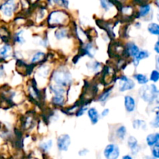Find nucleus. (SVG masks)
Listing matches in <instances>:
<instances>
[{
    "mask_svg": "<svg viewBox=\"0 0 159 159\" xmlns=\"http://www.w3.org/2000/svg\"><path fill=\"white\" fill-rule=\"evenodd\" d=\"M156 68H157V69H158V68H159V65H158V56H157V57H156Z\"/></svg>",
    "mask_w": 159,
    "mask_h": 159,
    "instance_id": "obj_39",
    "label": "nucleus"
},
{
    "mask_svg": "<svg viewBox=\"0 0 159 159\" xmlns=\"http://www.w3.org/2000/svg\"><path fill=\"white\" fill-rule=\"evenodd\" d=\"M151 126L154 128H158L159 127V113L158 110H156V113H155V116L153 119V120L151 122Z\"/></svg>",
    "mask_w": 159,
    "mask_h": 159,
    "instance_id": "obj_32",
    "label": "nucleus"
},
{
    "mask_svg": "<svg viewBox=\"0 0 159 159\" xmlns=\"http://www.w3.org/2000/svg\"><path fill=\"white\" fill-rule=\"evenodd\" d=\"M109 113H110V109L107 108L104 109V110L101 112V113L99 115H100V117H105V116H107Z\"/></svg>",
    "mask_w": 159,
    "mask_h": 159,
    "instance_id": "obj_35",
    "label": "nucleus"
},
{
    "mask_svg": "<svg viewBox=\"0 0 159 159\" xmlns=\"http://www.w3.org/2000/svg\"><path fill=\"white\" fill-rule=\"evenodd\" d=\"M65 102V98L64 95H57V96H54L52 98V102L54 105L57 107H62L64 106Z\"/></svg>",
    "mask_w": 159,
    "mask_h": 159,
    "instance_id": "obj_22",
    "label": "nucleus"
},
{
    "mask_svg": "<svg viewBox=\"0 0 159 159\" xmlns=\"http://www.w3.org/2000/svg\"><path fill=\"white\" fill-rule=\"evenodd\" d=\"M53 2L57 6L65 8V9H68V5H69L68 0H53Z\"/></svg>",
    "mask_w": 159,
    "mask_h": 159,
    "instance_id": "obj_33",
    "label": "nucleus"
},
{
    "mask_svg": "<svg viewBox=\"0 0 159 159\" xmlns=\"http://www.w3.org/2000/svg\"><path fill=\"white\" fill-rule=\"evenodd\" d=\"M122 159H133V158H132L130 155H124V156L122 158Z\"/></svg>",
    "mask_w": 159,
    "mask_h": 159,
    "instance_id": "obj_38",
    "label": "nucleus"
},
{
    "mask_svg": "<svg viewBox=\"0 0 159 159\" xmlns=\"http://www.w3.org/2000/svg\"><path fill=\"white\" fill-rule=\"evenodd\" d=\"M127 145L131 150V152L134 155H136L140 151V146L138 144V141L137 138L134 136H130L127 139Z\"/></svg>",
    "mask_w": 159,
    "mask_h": 159,
    "instance_id": "obj_12",
    "label": "nucleus"
},
{
    "mask_svg": "<svg viewBox=\"0 0 159 159\" xmlns=\"http://www.w3.org/2000/svg\"><path fill=\"white\" fill-rule=\"evenodd\" d=\"M88 109H89V103H85H85L82 104V105L78 109L77 111H76V116H77V117H80V116H82V115L85 114V113L87 111Z\"/></svg>",
    "mask_w": 159,
    "mask_h": 159,
    "instance_id": "obj_28",
    "label": "nucleus"
},
{
    "mask_svg": "<svg viewBox=\"0 0 159 159\" xmlns=\"http://www.w3.org/2000/svg\"><path fill=\"white\" fill-rule=\"evenodd\" d=\"M87 114H88L89 119L90 122L93 125H96L99 122V119H100V115H99V112L95 107L89 108L87 110Z\"/></svg>",
    "mask_w": 159,
    "mask_h": 159,
    "instance_id": "obj_10",
    "label": "nucleus"
},
{
    "mask_svg": "<svg viewBox=\"0 0 159 159\" xmlns=\"http://www.w3.org/2000/svg\"><path fill=\"white\" fill-rule=\"evenodd\" d=\"M149 80L151 82H154V83H156V82H158L159 80V71L158 69H155L151 72L150 75V79Z\"/></svg>",
    "mask_w": 159,
    "mask_h": 159,
    "instance_id": "obj_30",
    "label": "nucleus"
},
{
    "mask_svg": "<svg viewBox=\"0 0 159 159\" xmlns=\"http://www.w3.org/2000/svg\"><path fill=\"white\" fill-rule=\"evenodd\" d=\"M115 1H118V0H115Z\"/></svg>",
    "mask_w": 159,
    "mask_h": 159,
    "instance_id": "obj_41",
    "label": "nucleus"
},
{
    "mask_svg": "<svg viewBox=\"0 0 159 159\" xmlns=\"http://www.w3.org/2000/svg\"><path fill=\"white\" fill-rule=\"evenodd\" d=\"M67 15L65 12L60 10H56L51 12L48 16V23L49 25L52 26H57V25H61L66 21Z\"/></svg>",
    "mask_w": 159,
    "mask_h": 159,
    "instance_id": "obj_3",
    "label": "nucleus"
},
{
    "mask_svg": "<svg viewBox=\"0 0 159 159\" xmlns=\"http://www.w3.org/2000/svg\"><path fill=\"white\" fill-rule=\"evenodd\" d=\"M71 144V138L68 134H61L57 138V146L61 152H67Z\"/></svg>",
    "mask_w": 159,
    "mask_h": 159,
    "instance_id": "obj_6",
    "label": "nucleus"
},
{
    "mask_svg": "<svg viewBox=\"0 0 159 159\" xmlns=\"http://www.w3.org/2000/svg\"><path fill=\"white\" fill-rule=\"evenodd\" d=\"M52 144H53L52 141H51V140H48V141H44V142L40 143V148L42 149V150L44 151V152H48V151H49L50 149L51 148V147H52Z\"/></svg>",
    "mask_w": 159,
    "mask_h": 159,
    "instance_id": "obj_29",
    "label": "nucleus"
},
{
    "mask_svg": "<svg viewBox=\"0 0 159 159\" xmlns=\"http://www.w3.org/2000/svg\"><path fill=\"white\" fill-rule=\"evenodd\" d=\"M146 143L149 147H153L155 144H159V134L153 133L148 135L146 138Z\"/></svg>",
    "mask_w": 159,
    "mask_h": 159,
    "instance_id": "obj_14",
    "label": "nucleus"
},
{
    "mask_svg": "<svg viewBox=\"0 0 159 159\" xmlns=\"http://www.w3.org/2000/svg\"><path fill=\"white\" fill-rule=\"evenodd\" d=\"M148 31L155 36L159 35V25L156 23H151L148 26Z\"/></svg>",
    "mask_w": 159,
    "mask_h": 159,
    "instance_id": "obj_24",
    "label": "nucleus"
},
{
    "mask_svg": "<svg viewBox=\"0 0 159 159\" xmlns=\"http://www.w3.org/2000/svg\"><path fill=\"white\" fill-rule=\"evenodd\" d=\"M149 56H150V53H149L148 51H147V50H140L136 57H133L132 63H133L134 66H138V65L140 63V61L148 58V57H149Z\"/></svg>",
    "mask_w": 159,
    "mask_h": 159,
    "instance_id": "obj_11",
    "label": "nucleus"
},
{
    "mask_svg": "<svg viewBox=\"0 0 159 159\" xmlns=\"http://www.w3.org/2000/svg\"><path fill=\"white\" fill-rule=\"evenodd\" d=\"M133 78L134 79L135 81H137V82L139 85H147L149 82V79L148 78V76L144 74H141V73L134 74L133 75Z\"/></svg>",
    "mask_w": 159,
    "mask_h": 159,
    "instance_id": "obj_18",
    "label": "nucleus"
},
{
    "mask_svg": "<svg viewBox=\"0 0 159 159\" xmlns=\"http://www.w3.org/2000/svg\"><path fill=\"white\" fill-rule=\"evenodd\" d=\"M88 153H89V150H88V149L84 148V149H82V150L79 151V155H80V156H85V155H86Z\"/></svg>",
    "mask_w": 159,
    "mask_h": 159,
    "instance_id": "obj_36",
    "label": "nucleus"
},
{
    "mask_svg": "<svg viewBox=\"0 0 159 159\" xmlns=\"http://www.w3.org/2000/svg\"><path fill=\"white\" fill-rule=\"evenodd\" d=\"M127 128H126L125 126L120 125L116 129V132H115V134H116V138H118L120 141H124L125 139L126 136H127Z\"/></svg>",
    "mask_w": 159,
    "mask_h": 159,
    "instance_id": "obj_16",
    "label": "nucleus"
},
{
    "mask_svg": "<svg viewBox=\"0 0 159 159\" xmlns=\"http://www.w3.org/2000/svg\"><path fill=\"white\" fill-rule=\"evenodd\" d=\"M119 84H118V89L119 92L124 93L126 91H130L135 88V82L133 79H130L126 75H122L118 79Z\"/></svg>",
    "mask_w": 159,
    "mask_h": 159,
    "instance_id": "obj_4",
    "label": "nucleus"
},
{
    "mask_svg": "<svg viewBox=\"0 0 159 159\" xmlns=\"http://www.w3.org/2000/svg\"><path fill=\"white\" fill-rule=\"evenodd\" d=\"M120 148L117 144H110L103 151V155L107 159H117L120 156Z\"/></svg>",
    "mask_w": 159,
    "mask_h": 159,
    "instance_id": "obj_5",
    "label": "nucleus"
},
{
    "mask_svg": "<svg viewBox=\"0 0 159 159\" xmlns=\"http://www.w3.org/2000/svg\"><path fill=\"white\" fill-rule=\"evenodd\" d=\"M23 31L21 30V31H19V32H17L16 34L15 35V41L17 43H20V44H23V43H25V39L24 37L22 36V34H23Z\"/></svg>",
    "mask_w": 159,
    "mask_h": 159,
    "instance_id": "obj_31",
    "label": "nucleus"
},
{
    "mask_svg": "<svg viewBox=\"0 0 159 159\" xmlns=\"http://www.w3.org/2000/svg\"><path fill=\"white\" fill-rule=\"evenodd\" d=\"M45 57V54L42 51H37L34 54L32 58H31V63L32 64H37L38 62L41 61L42 60H43Z\"/></svg>",
    "mask_w": 159,
    "mask_h": 159,
    "instance_id": "obj_23",
    "label": "nucleus"
},
{
    "mask_svg": "<svg viewBox=\"0 0 159 159\" xmlns=\"http://www.w3.org/2000/svg\"><path fill=\"white\" fill-rule=\"evenodd\" d=\"M152 12V6L149 4H144L141 5L140 7L139 11H138L137 18H144L148 16Z\"/></svg>",
    "mask_w": 159,
    "mask_h": 159,
    "instance_id": "obj_13",
    "label": "nucleus"
},
{
    "mask_svg": "<svg viewBox=\"0 0 159 159\" xmlns=\"http://www.w3.org/2000/svg\"><path fill=\"white\" fill-rule=\"evenodd\" d=\"M67 35H68V30L66 29H64V28H60L54 32V37L58 40L65 38Z\"/></svg>",
    "mask_w": 159,
    "mask_h": 159,
    "instance_id": "obj_26",
    "label": "nucleus"
},
{
    "mask_svg": "<svg viewBox=\"0 0 159 159\" xmlns=\"http://www.w3.org/2000/svg\"><path fill=\"white\" fill-rule=\"evenodd\" d=\"M11 51H12V47L9 44H5L0 48V57L3 59H6L10 56Z\"/></svg>",
    "mask_w": 159,
    "mask_h": 159,
    "instance_id": "obj_19",
    "label": "nucleus"
},
{
    "mask_svg": "<svg viewBox=\"0 0 159 159\" xmlns=\"http://www.w3.org/2000/svg\"><path fill=\"white\" fill-rule=\"evenodd\" d=\"M0 10L2 11L3 15L6 17H11L16 10L15 0H7L5 3H3L0 7Z\"/></svg>",
    "mask_w": 159,
    "mask_h": 159,
    "instance_id": "obj_7",
    "label": "nucleus"
},
{
    "mask_svg": "<svg viewBox=\"0 0 159 159\" xmlns=\"http://www.w3.org/2000/svg\"><path fill=\"white\" fill-rule=\"evenodd\" d=\"M154 50H155V51L156 52L157 54H159V41L158 40V41L155 43V48H154Z\"/></svg>",
    "mask_w": 159,
    "mask_h": 159,
    "instance_id": "obj_37",
    "label": "nucleus"
},
{
    "mask_svg": "<svg viewBox=\"0 0 159 159\" xmlns=\"http://www.w3.org/2000/svg\"><path fill=\"white\" fill-rule=\"evenodd\" d=\"M132 126H133L134 129H136V130L141 129V130H145L147 129V124L143 120H133V123H132Z\"/></svg>",
    "mask_w": 159,
    "mask_h": 159,
    "instance_id": "obj_21",
    "label": "nucleus"
},
{
    "mask_svg": "<svg viewBox=\"0 0 159 159\" xmlns=\"http://www.w3.org/2000/svg\"><path fill=\"white\" fill-rule=\"evenodd\" d=\"M152 156L155 157V158H159V144H155V146L152 147Z\"/></svg>",
    "mask_w": 159,
    "mask_h": 159,
    "instance_id": "obj_34",
    "label": "nucleus"
},
{
    "mask_svg": "<svg viewBox=\"0 0 159 159\" xmlns=\"http://www.w3.org/2000/svg\"><path fill=\"white\" fill-rule=\"evenodd\" d=\"M159 90L155 84L144 85H143L139 89L140 97L146 102L152 103L156 101L158 103Z\"/></svg>",
    "mask_w": 159,
    "mask_h": 159,
    "instance_id": "obj_1",
    "label": "nucleus"
},
{
    "mask_svg": "<svg viewBox=\"0 0 159 159\" xmlns=\"http://www.w3.org/2000/svg\"><path fill=\"white\" fill-rule=\"evenodd\" d=\"M101 6L105 11H109L113 6V0H99Z\"/></svg>",
    "mask_w": 159,
    "mask_h": 159,
    "instance_id": "obj_27",
    "label": "nucleus"
},
{
    "mask_svg": "<svg viewBox=\"0 0 159 159\" xmlns=\"http://www.w3.org/2000/svg\"><path fill=\"white\" fill-rule=\"evenodd\" d=\"M146 159H158V158H155V157H153V156H152V157H150V156H148V157H147V158H146Z\"/></svg>",
    "mask_w": 159,
    "mask_h": 159,
    "instance_id": "obj_40",
    "label": "nucleus"
},
{
    "mask_svg": "<svg viewBox=\"0 0 159 159\" xmlns=\"http://www.w3.org/2000/svg\"><path fill=\"white\" fill-rule=\"evenodd\" d=\"M87 67H88V68L90 71H93V72H99V69L101 68V63L97 61L93 62H89L87 64Z\"/></svg>",
    "mask_w": 159,
    "mask_h": 159,
    "instance_id": "obj_25",
    "label": "nucleus"
},
{
    "mask_svg": "<svg viewBox=\"0 0 159 159\" xmlns=\"http://www.w3.org/2000/svg\"><path fill=\"white\" fill-rule=\"evenodd\" d=\"M82 53L81 54H85V55L89 56V57H93L95 56V48L91 42L86 43L82 49Z\"/></svg>",
    "mask_w": 159,
    "mask_h": 159,
    "instance_id": "obj_15",
    "label": "nucleus"
},
{
    "mask_svg": "<svg viewBox=\"0 0 159 159\" xmlns=\"http://www.w3.org/2000/svg\"><path fill=\"white\" fill-rule=\"evenodd\" d=\"M140 51V48L134 42L130 41L127 43L125 47V54L128 57H136L137 54H138Z\"/></svg>",
    "mask_w": 159,
    "mask_h": 159,
    "instance_id": "obj_9",
    "label": "nucleus"
},
{
    "mask_svg": "<svg viewBox=\"0 0 159 159\" xmlns=\"http://www.w3.org/2000/svg\"><path fill=\"white\" fill-rule=\"evenodd\" d=\"M112 91H113V88H109L107 89V90H105L104 92H102V93L99 95V97H98V102H101V103H104L106 101L108 100V99L110 97V96H111Z\"/></svg>",
    "mask_w": 159,
    "mask_h": 159,
    "instance_id": "obj_17",
    "label": "nucleus"
},
{
    "mask_svg": "<svg viewBox=\"0 0 159 159\" xmlns=\"http://www.w3.org/2000/svg\"><path fill=\"white\" fill-rule=\"evenodd\" d=\"M49 89L54 96H57V95H64L65 93V89L64 87L58 85H51L49 86Z\"/></svg>",
    "mask_w": 159,
    "mask_h": 159,
    "instance_id": "obj_20",
    "label": "nucleus"
},
{
    "mask_svg": "<svg viewBox=\"0 0 159 159\" xmlns=\"http://www.w3.org/2000/svg\"><path fill=\"white\" fill-rule=\"evenodd\" d=\"M124 107L127 113H131L136 110L137 102L136 99L130 95H127L124 97Z\"/></svg>",
    "mask_w": 159,
    "mask_h": 159,
    "instance_id": "obj_8",
    "label": "nucleus"
},
{
    "mask_svg": "<svg viewBox=\"0 0 159 159\" xmlns=\"http://www.w3.org/2000/svg\"><path fill=\"white\" fill-rule=\"evenodd\" d=\"M52 80L56 85L66 87L72 82V75L67 68H59L53 71Z\"/></svg>",
    "mask_w": 159,
    "mask_h": 159,
    "instance_id": "obj_2",
    "label": "nucleus"
}]
</instances>
